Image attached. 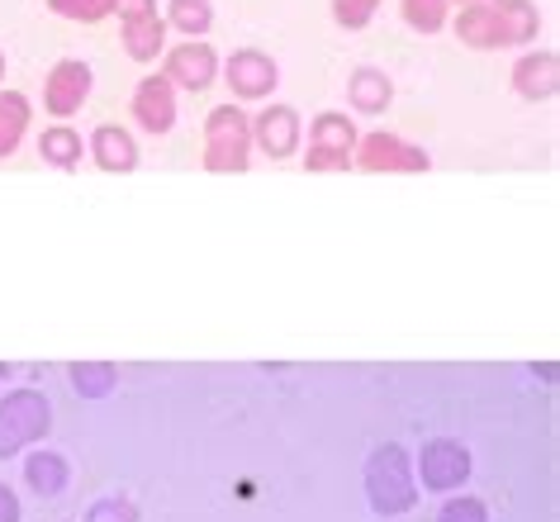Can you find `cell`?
<instances>
[{"label":"cell","mask_w":560,"mask_h":522,"mask_svg":"<svg viewBox=\"0 0 560 522\" xmlns=\"http://www.w3.org/2000/svg\"><path fill=\"white\" fill-rule=\"evenodd\" d=\"M129 115H133L138 129L152 134V138L172 134V129H176V86H172V81H166L162 72L143 77V81H138V86H133Z\"/></svg>","instance_id":"30bf717a"},{"label":"cell","mask_w":560,"mask_h":522,"mask_svg":"<svg viewBox=\"0 0 560 522\" xmlns=\"http://www.w3.org/2000/svg\"><path fill=\"white\" fill-rule=\"evenodd\" d=\"M67 380H72V390L81 399H109L119 385V371L109 361H77L72 371H67Z\"/></svg>","instance_id":"7402d4cb"},{"label":"cell","mask_w":560,"mask_h":522,"mask_svg":"<svg viewBox=\"0 0 560 522\" xmlns=\"http://www.w3.org/2000/svg\"><path fill=\"white\" fill-rule=\"evenodd\" d=\"M366 499L381 518H404L418 503L413 456L399 442H385L366 456Z\"/></svg>","instance_id":"6da1fadb"},{"label":"cell","mask_w":560,"mask_h":522,"mask_svg":"<svg viewBox=\"0 0 560 522\" xmlns=\"http://www.w3.org/2000/svg\"><path fill=\"white\" fill-rule=\"evenodd\" d=\"M162 77L172 81L176 91L200 95L219 81V53L205 44V38H186V44H172L162 53Z\"/></svg>","instance_id":"ba28073f"},{"label":"cell","mask_w":560,"mask_h":522,"mask_svg":"<svg viewBox=\"0 0 560 522\" xmlns=\"http://www.w3.org/2000/svg\"><path fill=\"white\" fill-rule=\"evenodd\" d=\"M470 471H475L470 446L456 442V437H432V442H423V451L413 456V475L423 479V489H432V494L466 489Z\"/></svg>","instance_id":"277c9868"},{"label":"cell","mask_w":560,"mask_h":522,"mask_svg":"<svg viewBox=\"0 0 560 522\" xmlns=\"http://www.w3.org/2000/svg\"><path fill=\"white\" fill-rule=\"evenodd\" d=\"M48 10L58 20H72V24H101V20H109V0H48Z\"/></svg>","instance_id":"cb8c5ba5"},{"label":"cell","mask_w":560,"mask_h":522,"mask_svg":"<svg viewBox=\"0 0 560 522\" xmlns=\"http://www.w3.org/2000/svg\"><path fill=\"white\" fill-rule=\"evenodd\" d=\"M438 522H489V508H485V499H475V494H460V499H446L442 503Z\"/></svg>","instance_id":"4316f807"},{"label":"cell","mask_w":560,"mask_h":522,"mask_svg":"<svg viewBox=\"0 0 560 522\" xmlns=\"http://www.w3.org/2000/svg\"><path fill=\"white\" fill-rule=\"evenodd\" d=\"M452 5H480V0H452Z\"/></svg>","instance_id":"4dcf8cb0"},{"label":"cell","mask_w":560,"mask_h":522,"mask_svg":"<svg viewBox=\"0 0 560 522\" xmlns=\"http://www.w3.org/2000/svg\"><path fill=\"white\" fill-rule=\"evenodd\" d=\"M0 81H5V53H0Z\"/></svg>","instance_id":"1f68e13d"},{"label":"cell","mask_w":560,"mask_h":522,"mask_svg":"<svg viewBox=\"0 0 560 522\" xmlns=\"http://www.w3.org/2000/svg\"><path fill=\"white\" fill-rule=\"evenodd\" d=\"M52 432V404L44 390H10L0 399V461L38 446Z\"/></svg>","instance_id":"3957f363"},{"label":"cell","mask_w":560,"mask_h":522,"mask_svg":"<svg viewBox=\"0 0 560 522\" xmlns=\"http://www.w3.org/2000/svg\"><path fill=\"white\" fill-rule=\"evenodd\" d=\"M30 119H34V105L24 91H0V162L15 158L24 134H30Z\"/></svg>","instance_id":"e0dca14e"},{"label":"cell","mask_w":560,"mask_h":522,"mask_svg":"<svg viewBox=\"0 0 560 522\" xmlns=\"http://www.w3.org/2000/svg\"><path fill=\"white\" fill-rule=\"evenodd\" d=\"M109 15L124 20H143V15H158V0H109Z\"/></svg>","instance_id":"f1b7e54d"},{"label":"cell","mask_w":560,"mask_h":522,"mask_svg":"<svg viewBox=\"0 0 560 522\" xmlns=\"http://www.w3.org/2000/svg\"><path fill=\"white\" fill-rule=\"evenodd\" d=\"M352 166H361V172H409V176H423L432 172V158L418 143H409V138L399 134H361L357 148H352Z\"/></svg>","instance_id":"5b68a950"},{"label":"cell","mask_w":560,"mask_h":522,"mask_svg":"<svg viewBox=\"0 0 560 522\" xmlns=\"http://www.w3.org/2000/svg\"><path fill=\"white\" fill-rule=\"evenodd\" d=\"M86 522H138V503L124 499V494H105L86 508Z\"/></svg>","instance_id":"484cf974"},{"label":"cell","mask_w":560,"mask_h":522,"mask_svg":"<svg viewBox=\"0 0 560 522\" xmlns=\"http://www.w3.org/2000/svg\"><path fill=\"white\" fill-rule=\"evenodd\" d=\"M20 513H24V508H20V499H15V489L0 479V522H20Z\"/></svg>","instance_id":"f546056e"},{"label":"cell","mask_w":560,"mask_h":522,"mask_svg":"<svg viewBox=\"0 0 560 522\" xmlns=\"http://www.w3.org/2000/svg\"><path fill=\"white\" fill-rule=\"evenodd\" d=\"M304 172H352V158H347V152L310 148V152H304Z\"/></svg>","instance_id":"83f0119b"},{"label":"cell","mask_w":560,"mask_h":522,"mask_svg":"<svg viewBox=\"0 0 560 522\" xmlns=\"http://www.w3.org/2000/svg\"><path fill=\"white\" fill-rule=\"evenodd\" d=\"M166 30L180 38H205L214 30V5L209 0H166Z\"/></svg>","instance_id":"44dd1931"},{"label":"cell","mask_w":560,"mask_h":522,"mask_svg":"<svg viewBox=\"0 0 560 522\" xmlns=\"http://www.w3.org/2000/svg\"><path fill=\"white\" fill-rule=\"evenodd\" d=\"M347 105L366 119L385 115V109L395 105V81H389L381 67H357V72L347 77Z\"/></svg>","instance_id":"5bb4252c"},{"label":"cell","mask_w":560,"mask_h":522,"mask_svg":"<svg viewBox=\"0 0 560 522\" xmlns=\"http://www.w3.org/2000/svg\"><path fill=\"white\" fill-rule=\"evenodd\" d=\"M381 5L385 0H332V20H338L347 34H357V30H366V24L375 20V10Z\"/></svg>","instance_id":"d4e9b609"},{"label":"cell","mask_w":560,"mask_h":522,"mask_svg":"<svg viewBox=\"0 0 560 522\" xmlns=\"http://www.w3.org/2000/svg\"><path fill=\"white\" fill-rule=\"evenodd\" d=\"M357 119H347L342 109H324V115H314L310 124V148H324V152H347L352 158L357 148Z\"/></svg>","instance_id":"ffe728a7"},{"label":"cell","mask_w":560,"mask_h":522,"mask_svg":"<svg viewBox=\"0 0 560 522\" xmlns=\"http://www.w3.org/2000/svg\"><path fill=\"white\" fill-rule=\"evenodd\" d=\"M24 485L34 494H44V499H58V494L72 485V461H67L62 451L30 446V456H24Z\"/></svg>","instance_id":"9a60e30c"},{"label":"cell","mask_w":560,"mask_h":522,"mask_svg":"<svg viewBox=\"0 0 560 522\" xmlns=\"http://www.w3.org/2000/svg\"><path fill=\"white\" fill-rule=\"evenodd\" d=\"M91 86H95V77L81 58L52 62V72L44 81V109L52 119H72V115H81V105L91 101Z\"/></svg>","instance_id":"9c48e42d"},{"label":"cell","mask_w":560,"mask_h":522,"mask_svg":"<svg viewBox=\"0 0 560 522\" xmlns=\"http://www.w3.org/2000/svg\"><path fill=\"white\" fill-rule=\"evenodd\" d=\"M456 30V38L475 53H489L499 48V34H494V10H489V0H480V5H460L456 20H446Z\"/></svg>","instance_id":"d6986e66"},{"label":"cell","mask_w":560,"mask_h":522,"mask_svg":"<svg viewBox=\"0 0 560 522\" xmlns=\"http://www.w3.org/2000/svg\"><path fill=\"white\" fill-rule=\"evenodd\" d=\"M219 72L233 101H271V91L280 86V67L261 48H237L229 62H219Z\"/></svg>","instance_id":"52a82bcc"},{"label":"cell","mask_w":560,"mask_h":522,"mask_svg":"<svg viewBox=\"0 0 560 522\" xmlns=\"http://www.w3.org/2000/svg\"><path fill=\"white\" fill-rule=\"evenodd\" d=\"M166 38H172V30H166L162 15H143V20H124L119 24V44H124V53H129L133 62H158L166 53Z\"/></svg>","instance_id":"2e32d148"},{"label":"cell","mask_w":560,"mask_h":522,"mask_svg":"<svg viewBox=\"0 0 560 522\" xmlns=\"http://www.w3.org/2000/svg\"><path fill=\"white\" fill-rule=\"evenodd\" d=\"M86 158L109 176H129V172H138L143 152H138V138L124 129V124H101V129L86 138Z\"/></svg>","instance_id":"7c38bea8"},{"label":"cell","mask_w":560,"mask_h":522,"mask_svg":"<svg viewBox=\"0 0 560 522\" xmlns=\"http://www.w3.org/2000/svg\"><path fill=\"white\" fill-rule=\"evenodd\" d=\"M38 158L48 166H58V172H77L81 158H86V143H81V134L72 124H48V129L38 134Z\"/></svg>","instance_id":"ac0fdd59"},{"label":"cell","mask_w":560,"mask_h":522,"mask_svg":"<svg viewBox=\"0 0 560 522\" xmlns=\"http://www.w3.org/2000/svg\"><path fill=\"white\" fill-rule=\"evenodd\" d=\"M513 91L523 101L541 105V101H556L560 91V53L556 48H532L513 62Z\"/></svg>","instance_id":"8fae6325"},{"label":"cell","mask_w":560,"mask_h":522,"mask_svg":"<svg viewBox=\"0 0 560 522\" xmlns=\"http://www.w3.org/2000/svg\"><path fill=\"white\" fill-rule=\"evenodd\" d=\"M489 10H494L499 48H527V44H537L541 10L532 5V0H489Z\"/></svg>","instance_id":"4fadbf2b"},{"label":"cell","mask_w":560,"mask_h":522,"mask_svg":"<svg viewBox=\"0 0 560 522\" xmlns=\"http://www.w3.org/2000/svg\"><path fill=\"white\" fill-rule=\"evenodd\" d=\"M304 143V119L295 105H261L257 115H252V152H261V158L271 162H285L295 158Z\"/></svg>","instance_id":"8992f818"},{"label":"cell","mask_w":560,"mask_h":522,"mask_svg":"<svg viewBox=\"0 0 560 522\" xmlns=\"http://www.w3.org/2000/svg\"><path fill=\"white\" fill-rule=\"evenodd\" d=\"M399 15L413 34H442L452 20V0H399Z\"/></svg>","instance_id":"603a6c76"},{"label":"cell","mask_w":560,"mask_h":522,"mask_svg":"<svg viewBox=\"0 0 560 522\" xmlns=\"http://www.w3.org/2000/svg\"><path fill=\"white\" fill-rule=\"evenodd\" d=\"M200 162H205V172H214V176H243L252 166V115H243L233 101L209 109Z\"/></svg>","instance_id":"7a4b0ae2"}]
</instances>
